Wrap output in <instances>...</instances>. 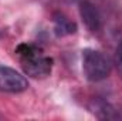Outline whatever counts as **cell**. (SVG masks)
Masks as SVG:
<instances>
[{"label":"cell","instance_id":"6da1fadb","mask_svg":"<svg viewBox=\"0 0 122 121\" xmlns=\"http://www.w3.org/2000/svg\"><path fill=\"white\" fill-rule=\"evenodd\" d=\"M20 57L21 67L27 76L33 78H44L50 76L53 68V59L43 54V50L34 44H20L16 49Z\"/></svg>","mask_w":122,"mask_h":121},{"label":"cell","instance_id":"7a4b0ae2","mask_svg":"<svg viewBox=\"0 0 122 121\" xmlns=\"http://www.w3.org/2000/svg\"><path fill=\"white\" fill-rule=\"evenodd\" d=\"M82 71L90 81L105 80L111 73V63L105 54L98 50L85 49L82 51Z\"/></svg>","mask_w":122,"mask_h":121},{"label":"cell","instance_id":"3957f363","mask_svg":"<svg viewBox=\"0 0 122 121\" xmlns=\"http://www.w3.org/2000/svg\"><path fill=\"white\" fill-rule=\"evenodd\" d=\"M29 88V81L14 68L0 66V91L21 93Z\"/></svg>","mask_w":122,"mask_h":121},{"label":"cell","instance_id":"277c9868","mask_svg":"<svg viewBox=\"0 0 122 121\" xmlns=\"http://www.w3.org/2000/svg\"><path fill=\"white\" fill-rule=\"evenodd\" d=\"M80 14L85 24V27L91 33H98L102 27V19L95 7V4L90 0H81L80 1Z\"/></svg>","mask_w":122,"mask_h":121},{"label":"cell","instance_id":"5b68a950","mask_svg":"<svg viewBox=\"0 0 122 121\" xmlns=\"http://www.w3.org/2000/svg\"><path fill=\"white\" fill-rule=\"evenodd\" d=\"M53 22H54V33L58 37L70 36V34H74L77 31L75 22H72L71 19H68L65 14H62L60 11L58 13H54Z\"/></svg>","mask_w":122,"mask_h":121},{"label":"cell","instance_id":"8992f818","mask_svg":"<svg viewBox=\"0 0 122 121\" xmlns=\"http://www.w3.org/2000/svg\"><path fill=\"white\" fill-rule=\"evenodd\" d=\"M91 110L98 118H104V120H114V118H121L119 111L109 103L104 101V100H95L91 105Z\"/></svg>","mask_w":122,"mask_h":121},{"label":"cell","instance_id":"52a82bcc","mask_svg":"<svg viewBox=\"0 0 122 121\" xmlns=\"http://www.w3.org/2000/svg\"><path fill=\"white\" fill-rule=\"evenodd\" d=\"M114 63H115V67H117V71H118L119 77L122 78V38L119 40V43H118V46H117Z\"/></svg>","mask_w":122,"mask_h":121},{"label":"cell","instance_id":"ba28073f","mask_svg":"<svg viewBox=\"0 0 122 121\" xmlns=\"http://www.w3.org/2000/svg\"><path fill=\"white\" fill-rule=\"evenodd\" d=\"M0 36H1V34H0Z\"/></svg>","mask_w":122,"mask_h":121}]
</instances>
